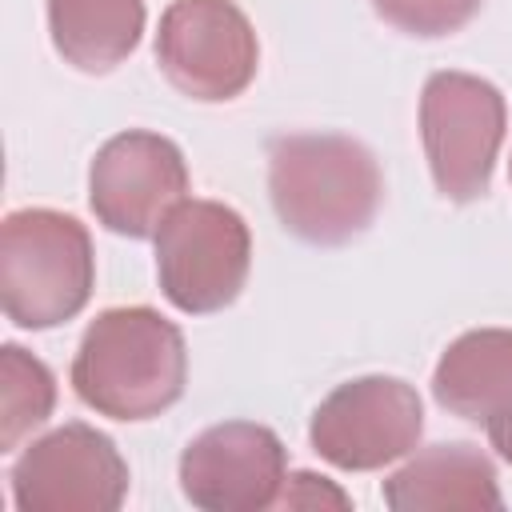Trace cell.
<instances>
[{"instance_id":"6da1fadb","label":"cell","mask_w":512,"mask_h":512,"mask_svg":"<svg viewBox=\"0 0 512 512\" xmlns=\"http://www.w3.org/2000/svg\"><path fill=\"white\" fill-rule=\"evenodd\" d=\"M268 196L296 240L336 248L376 220L384 176L376 156L352 136H276L268 144Z\"/></svg>"},{"instance_id":"7a4b0ae2","label":"cell","mask_w":512,"mask_h":512,"mask_svg":"<svg viewBox=\"0 0 512 512\" xmlns=\"http://www.w3.org/2000/svg\"><path fill=\"white\" fill-rule=\"evenodd\" d=\"M188 352L180 328L148 304L100 312L72 360L76 396L112 420H148L184 392Z\"/></svg>"},{"instance_id":"3957f363","label":"cell","mask_w":512,"mask_h":512,"mask_svg":"<svg viewBox=\"0 0 512 512\" xmlns=\"http://www.w3.org/2000/svg\"><path fill=\"white\" fill-rule=\"evenodd\" d=\"M88 228L56 208H20L0 228V300L20 328H56L92 296Z\"/></svg>"},{"instance_id":"277c9868","label":"cell","mask_w":512,"mask_h":512,"mask_svg":"<svg viewBox=\"0 0 512 512\" xmlns=\"http://www.w3.org/2000/svg\"><path fill=\"white\" fill-rule=\"evenodd\" d=\"M504 96L472 72H432L420 92V136L444 200L468 204L488 192L504 144Z\"/></svg>"},{"instance_id":"5b68a950","label":"cell","mask_w":512,"mask_h":512,"mask_svg":"<svg viewBox=\"0 0 512 512\" xmlns=\"http://www.w3.org/2000/svg\"><path fill=\"white\" fill-rule=\"evenodd\" d=\"M252 264V236L236 208L184 200L156 232V276L172 308L188 316L228 308Z\"/></svg>"},{"instance_id":"8992f818","label":"cell","mask_w":512,"mask_h":512,"mask_svg":"<svg viewBox=\"0 0 512 512\" xmlns=\"http://www.w3.org/2000/svg\"><path fill=\"white\" fill-rule=\"evenodd\" d=\"M156 60L184 96L220 104L252 84L260 44L232 0H172L160 16Z\"/></svg>"},{"instance_id":"52a82bcc","label":"cell","mask_w":512,"mask_h":512,"mask_svg":"<svg viewBox=\"0 0 512 512\" xmlns=\"http://www.w3.org/2000/svg\"><path fill=\"white\" fill-rule=\"evenodd\" d=\"M420 432L424 404L412 384L396 376H356L320 400L308 440L332 468L372 472L408 456Z\"/></svg>"},{"instance_id":"ba28073f","label":"cell","mask_w":512,"mask_h":512,"mask_svg":"<svg viewBox=\"0 0 512 512\" xmlns=\"http://www.w3.org/2000/svg\"><path fill=\"white\" fill-rule=\"evenodd\" d=\"M124 496L128 464L88 424H64L32 440L12 464V500L20 512H116Z\"/></svg>"},{"instance_id":"9c48e42d","label":"cell","mask_w":512,"mask_h":512,"mask_svg":"<svg viewBox=\"0 0 512 512\" xmlns=\"http://www.w3.org/2000/svg\"><path fill=\"white\" fill-rule=\"evenodd\" d=\"M188 196L184 152L156 132L112 136L88 172V200L96 220L116 236H156L160 224Z\"/></svg>"},{"instance_id":"30bf717a","label":"cell","mask_w":512,"mask_h":512,"mask_svg":"<svg viewBox=\"0 0 512 512\" xmlns=\"http://www.w3.org/2000/svg\"><path fill=\"white\" fill-rule=\"evenodd\" d=\"M280 436L252 420L204 428L180 452V488L204 512H260L280 500L288 480Z\"/></svg>"},{"instance_id":"8fae6325","label":"cell","mask_w":512,"mask_h":512,"mask_svg":"<svg viewBox=\"0 0 512 512\" xmlns=\"http://www.w3.org/2000/svg\"><path fill=\"white\" fill-rule=\"evenodd\" d=\"M384 504L392 512H440V508H504L492 460L472 444H432L384 480Z\"/></svg>"},{"instance_id":"7c38bea8","label":"cell","mask_w":512,"mask_h":512,"mask_svg":"<svg viewBox=\"0 0 512 512\" xmlns=\"http://www.w3.org/2000/svg\"><path fill=\"white\" fill-rule=\"evenodd\" d=\"M432 396L452 416L488 424L512 404V328H476L456 336L436 372Z\"/></svg>"},{"instance_id":"4fadbf2b","label":"cell","mask_w":512,"mask_h":512,"mask_svg":"<svg viewBox=\"0 0 512 512\" xmlns=\"http://www.w3.org/2000/svg\"><path fill=\"white\" fill-rule=\"evenodd\" d=\"M56 52L80 72H112L140 44L144 0H48Z\"/></svg>"},{"instance_id":"5bb4252c","label":"cell","mask_w":512,"mask_h":512,"mask_svg":"<svg viewBox=\"0 0 512 512\" xmlns=\"http://www.w3.org/2000/svg\"><path fill=\"white\" fill-rule=\"evenodd\" d=\"M56 404V380L44 360L4 344L0 348V452H12L28 432H36Z\"/></svg>"},{"instance_id":"9a60e30c","label":"cell","mask_w":512,"mask_h":512,"mask_svg":"<svg viewBox=\"0 0 512 512\" xmlns=\"http://www.w3.org/2000/svg\"><path fill=\"white\" fill-rule=\"evenodd\" d=\"M484 0H372V8L408 36H448L464 28Z\"/></svg>"},{"instance_id":"2e32d148","label":"cell","mask_w":512,"mask_h":512,"mask_svg":"<svg viewBox=\"0 0 512 512\" xmlns=\"http://www.w3.org/2000/svg\"><path fill=\"white\" fill-rule=\"evenodd\" d=\"M276 504H280V508H324V504L348 508L352 500H348L332 480H324V476H316V472H292V476L284 480Z\"/></svg>"},{"instance_id":"e0dca14e","label":"cell","mask_w":512,"mask_h":512,"mask_svg":"<svg viewBox=\"0 0 512 512\" xmlns=\"http://www.w3.org/2000/svg\"><path fill=\"white\" fill-rule=\"evenodd\" d=\"M484 428H488V440H492V448H496V452H500V456L512 464V404H508L504 412H496V416H492Z\"/></svg>"}]
</instances>
